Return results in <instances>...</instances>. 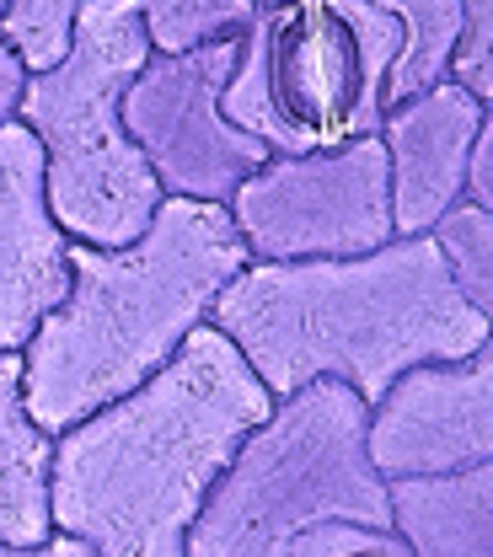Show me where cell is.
I'll return each instance as SVG.
<instances>
[{
  "instance_id": "1",
  "label": "cell",
  "mask_w": 493,
  "mask_h": 557,
  "mask_svg": "<svg viewBox=\"0 0 493 557\" xmlns=\"http://www.w3.org/2000/svg\"><path fill=\"white\" fill-rule=\"evenodd\" d=\"M269 408L274 392L231 333L199 322L135 392L54 434V525L97 557L188 553V525Z\"/></svg>"
},
{
  "instance_id": "2",
  "label": "cell",
  "mask_w": 493,
  "mask_h": 557,
  "mask_svg": "<svg viewBox=\"0 0 493 557\" xmlns=\"http://www.w3.org/2000/svg\"><path fill=\"white\" fill-rule=\"evenodd\" d=\"M263 386L349 381L375 403L423 359H461L489 338V317L461 295L434 231L392 236L354 258H252L210 306Z\"/></svg>"
},
{
  "instance_id": "3",
  "label": "cell",
  "mask_w": 493,
  "mask_h": 557,
  "mask_svg": "<svg viewBox=\"0 0 493 557\" xmlns=\"http://www.w3.org/2000/svg\"><path fill=\"white\" fill-rule=\"evenodd\" d=\"M252 263L236 220L210 199L167 194L135 242L71 247V295L27 338V408L60 434L135 392L210 322L214 295Z\"/></svg>"
},
{
  "instance_id": "4",
  "label": "cell",
  "mask_w": 493,
  "mask_h": 557,
  "mask_svg": "<svg viewBox=\"0 0 493 557\" xmlns=\"http://www.w3.org/2000/svg\"><path fill=\"white\" fill-rule=\"evenodd\" d=\"M322 520L392 525V487L370 461V403L349 381H306L274 397L188 525L194 557H280Z\"/></svg>"
},
{
  "instance_id": "5",
  "label": "cell",
  "mask_w": 493,
  "mask_h": 557,
  "mask_svg": "<svg viewBox=\"0 0 493 557\" xmlns=\"http://www.w3.org/2000/svg\"><path fill=\"white\" fill-rule=\"evenodd\" d=\"M150 54L140 0H86L71 49L27 70L16 119L44 145V188L75 242L124 247L167 199L124 129V91Z\"/></svg>"
},
{
  "instance_id": "6",
  "label": "cell",
  "mask_w": 493,
  "mask_h": 557,
  "mask_svg": "<svg viewBox=\"0 0 493 557\" xmlns=\"http://www.w3.org/2000/svg\"><path fill=\"white\" fill-rule=\"evenodd\" d=\"M403 27L381 0H274L236 38L225 113L269 150L375 135L392 108Z\"/></svg>"
},
{
  "instance_id": "7",
  "label": "cell",
  "mask_w": 493,
  "mask_h": 557,
  "mask_svg": "<svg viewBox=\"0 0 493 557\" xmlns=\"http://www.w3.org/2000/svg\"><path fill=\"white\" fill-rule=\"evenodd\" d=\"M252 258H354L397 236L392 166L381 135L317 150H269L225 199Z\"/></svg>"
},
{
  "instance_id": "8",
  "label": "cell",
  "mask_w": 493,
  "mask_h": 557,
  "mask_svg": "<svg viewBox=\"0 0 493 557\" xmlns=\"http://www.w3.org/2000/svg\"><path fill=\"white\" fill-rule=\"evenodd\" d=\"M236 38L183 54H150L124 91V129L150 161L161 194L225 205L247 172L269 161V145L225 113V81Z\"/></svg>"
},
{
  "instance_id": "9",
  "label": "cell",
  "mask_w": 493,
  "mask_h": 557,
  "mask_svg": "<svg viewBox=\"0 0 493 557\" xmlns=\"http://www.w3.org/2000/svg\"><path fill=\"white\" fill-rule=\"evenodd\" d=\"M493 456V333L461 359H423L370 403L381 478H429Z\"/></svg>"
},
{
  "instance_id": "10",
  "label": "cell",
  "mask_w": 493,
  "mask_h": 557,
  "mask_svg": "<svg viewBox=\"0 0 493 557\" xmlns=\"http://www.w3.org/2000/svg\"><path fill=\"white\" fill-rule=\"evenodd\" d=\"M75 236L54 220L44 145L22 119L0 124V348H27L38 322L71 295Z\"/></svg>"
},
{
  "instance_id": "11",
  "label": "cell",
  "mask_w": 493,
  "mask_h": 557,
  "mask_svg": "<svg viewBox=\"0 0 493 557\" xmlns=\"http://www.w3.org/2000/svg\"><path fill=\"white\" fill-rule=\"evenodd\" d=\"M483 124V97L456 75L392 102L381 119V145L392 166V225L397 236L434 231L440 214L467 199V156Z\"/></svg>"
},
{
  "instance_id": "12",
  "label": "cell",
  "mask_w": 493,
  "mask_h": 557,
  "mask_svg": "<svg viewBox=\"0 0 493 557\" xmlns=\"http://www.w3.org/2000/svg\"><path fill=\"white\" fill-rule=\"evenodd\" d=\"M54 434L27 408V359L0 348V542L16 557H38V542L54 531L49 509Z\"/></svg>"
},
{
  "instance_id": "13",
  "label": "cell",
  "mask_w": 493,
  "mask_h": 557,
  "mask_svg": "<svg viewBox=\"0 0 493 557\" xmlns=\"http://www.w3.org/2000/svg\"><path fill=\"white\" fill-rule=\"evenodd\" d=\"M386 487L408 557H493V456L456 472L392 478Z\"/></svg>"
},
{
  "instance_id": "14",
  "label": "cell",
  "mask_w": 493,
  "mask_h": 557,
  "mask_svg": "<svg viewBox=\"0 0 493 557\" xmlns=\"http://www.w3.org/2000/svg\"><path fill=\"white\" fill-rule=\"evenodd\" d=\"M403 27V60L392 70V102L445 81L461 49V0H381Z\"/></svg>"
},
{
  "instance_id": "15",
  "label": "cell",
  "mask_w": 493,
  "mask_h": 557,
  "mask_svg": "<svg viewBox=\"0 0 493 557\" xmlns=\"http://www.w3.org/2000/svg\"><path fill=\"white\" fill-rule=\"evenodd\" d=\"M263 0H140L156 54H183L199 44H225L252 27Z\"/></svg>"
},
{
  "instance_id": "16",
  "label": "cell",
  "mask_w": 493,
  "mask_h": 557,
  "mask_svg": "<svg viewBox=\"0 0 493 557\" xmlns=\"http://www.w3.org/2000/svg\"><path fill=\"white\" fill-rule=\"evenodd\" d=\"M434 236L451 258V274L461 284V295L489 317L493 327V214L478 209L472 199H461V205H451L440 214Z\"/></svg>"
},
{
  "instance_id": "17",
  "label": "cell",
  "mask_w": 493,
  "mask_h": 557,
  "mask_svg": "<svg viewBox=\"0 0 493 557\" xmlns=\"http://www.w3.org/2000/svg\"><path fill=\"white\" fill-rule=\"evenodd\" d=\"M81 5H86V0H11L5 16H0V38L22 54L27 70L54 65V60L71 49Z\"/></svg>"
},
{
  "instance_id": "18",
  "label": "cell",
  "mask_w": 493,
  "mask_h": 557,
  "mask_svg": "<svg viewBox=\"0 0 493 557\" xmlns=\"http://www.w3.org/2000/svg\"><path fill=\"white\" fill-rule=\"evenodd\" d=\"M280 557H408V542L397 531H381V525L322 520V525L289 536Z\"/></svg>"
},
{
  "instance_id": "19",
  "label": "cell",
  "mask_w": 493,
  "mask_h": 557,
  "mask_svg": "<svg viewBox=\"0 0 493 557\" xmlns=\"http://www.w3.org/2000/svg\"><path fill=\"white\" fill-rule=\"evenodd\" d=\"M451 75L483 102L493 97V0H461V49Z\"/></svg>"
},
{
  "instance_id": "20",
  "label": "cell",
  "mask_w": 493,
  "mask_h": 557,
  "mask_svg": "<svg viewBox=\"0 0 493 557\" xmlns=\"http://www.w3.org/2000/svg\"><path fill=\"white\" fill-rule=\"evenodd\" d=\"M467 199L493 214V97L483 102V124H478L472 156H467Z\"/></svg>"
},
{
  "instance_id": "21",
  "label": "cell",
  "mask_w": 493,
  "mask_h": 557,
  "mask_svg": "<svg viewBox=\"0 0 493 557\" xmlns=\"http://www.w3.org/2000/svg\"><path fill=\"white\" fill-rule=\"evenodd\" d=\"M22 86H27V65H22V54L0 38V124H5V119H16Z\"/></svg>"
},
{
  "instance_id": "22",
  "label": "cell",
  "mask_w": 493,
  "mask_h": 557,
  "mask_svg": "<svg viewBox=\"0 0 493 557\" xmlns=\"http://www.w3.org/2000/svg\"><path fill=\"white\" fill-rule=\"evenodd\" d=\"M5 5H11V0H0V16H5Z\"/></svg>"
},
{
  "instance_id": "23",
  "label": "cell",
  "mask_w": 493,
  "mask_h": 557,
  "mask_svg": "<svg viewBox=\"0 0 493 557\" xmlns=\"http://www.w3.org/2000/svg\"><path fill=\"white\" fill-rule=\"evenodd\" d=\"M263 5H274V0H263Z\"/></svg>"
}]
</instances>
